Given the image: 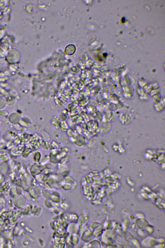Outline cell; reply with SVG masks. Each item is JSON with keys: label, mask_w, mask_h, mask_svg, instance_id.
<instances>
[{"label": "cell", "mask_w": 165, "mask_h": 248, "mask_svg": "<svg viewBox=\"0 0 165 248\" xmlns=\"http://www.w3.org/2000/svg\"><path fill=\"white\" fill-rule=\"evenodd\" d=\"M76 51L75 47L72 45L67 46L65 49V52L68 55H73Z\"/></svg>", "instance_id": "cell-1"}]
</instances>
